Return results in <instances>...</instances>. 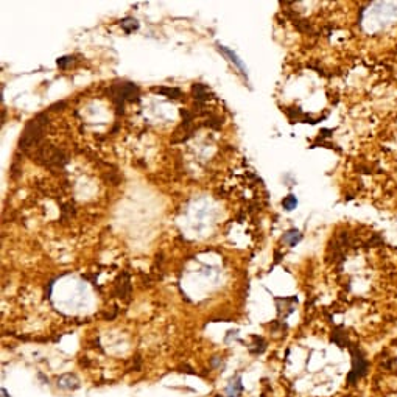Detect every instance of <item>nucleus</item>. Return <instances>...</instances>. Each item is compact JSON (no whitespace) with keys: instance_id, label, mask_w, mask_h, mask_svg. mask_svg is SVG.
Listing matches in <instances>:
<instances>
[{"instance_id":"1","label":"nucleus","mask_w":397,"mask_h":397,"mask_svg":"<svg viewBox=\"0 0 397 397\" xmlns=\"http://www.w3.org/2000/svg\"><path fill=\"white\" fill-rule=\"evenodd\" d=\"M47 123V117L46 114H39L36 119H33L28 125L25 126V131L21 137V148L26 149L33 145H36L39 140L42 139V134H44V126H46Z\"/></svg>"},{"instance_id":"2","label":"nucleus","mask_w":397,"mask_h":397,"mask_svg":"<svg viewBox=\"0 0 397 397\" xmlns=\"http://www.w3.org/2000/svg\"><path fill=\"white\" fill-rule=\"evenodd\" d=\"M114 97L112 100L116 103L117 114L123 112V106L125 101H134L139 97V87L134 83H123L119 87H114Z\"/></svg>"},{"instance_id":"3","label":"nucleus","mask_w":397,"mask_h":397,"mask_svg":"<svg viewBox=\"0 0 397 397\" xmlns=\"http://www.w3.org/2000/svg\"><path fill=\"white\" fill-rule=\"evenodd\" d=\"M58 388L59 390H63V391H75L79 388V380H78V377L75 374H64V375H61L58 378Z\"/></svg>"},{"instance_id":"4","label":"nucleus","mask_w":397,"mask_h":397,"mask_svg":"<svg viewBox=\"0 0 397 397\" xmlns=\"http://www.w3.org/2000/svg\"><path fill=\"white\" fill-rule=\"evenodd\" d=\"M217 47H218V51H220V53H223L224 56L229 58V61H231L232 64L237 66V69L240 70V74H242L243 76L248 78V75H246V67H245V64L242 63L240 59H238V56L235 55V53H234L231 49H227V47H224V46H220V44H217Z\"/></svg>"},{"instance_id":"5","label":"nucleus","mask_w":397,"mask_h":397,"mask_svg":"<svg viewBox=\"0 0 397 397\" xmlns=\"http://www.w3.org/2000/svg\"><path fill=\"white\" fill-rule=\"evenodd\" d=\"M243 393V383H242V377L240 375H235L231 383L227 385L226 388V396L227 397H240Z\"/></svg>"},{"instance_id":"6","label":"nucleus","mask_w":397,"mask_h":397,"mask_svg":"<svg viewBox=\"0 0 397 397\" xmlns=\"http://www.w3.org/2000/svg\"><path fill=\"white\" fill-rule=\"evenodd\" d=\"M192 94H193V97H195V100L198 101V103H204V101H207L209 99H210V91H209V87L207 86H204V84H193V87H192Z\"/></svg>"},{"instance_id":"7","label":"nucleus","mask_w":397,"mask_h":397,"mask_svg":"<svg viewBox=\"0 0 397 397\" xmlns=\"http://www.w3.org/2000/svg\"><path fill=\"white\" fill-rule=\"evenodd\" d=\"M153 91L157 94H164L169 97V99H179L182 95L181 89H176V87H154Z\"/></svg>"},{"instance_id":"8","label":"nucleus","mask_w":397,"mask_h":397,"mask_svg":"<svg viewBox=\"0 0 397 397\" xmlns=\"http://www.w3.org/2000/svg\"><path fill=\"white\" fill-rule=\"evenodd\" d=\"M122 28L125 30V33H132L134 30L139 28V22L134 19V17H125L123 21H120Z\"/></svg>"},{"instance_id":"9","label":"nucleus","mask_w":397,"mask_h":397,"mask_svg":"<svg viewBox=\"0 0 397 397\" xmlns=\"http://www.w3.org/2000/svg\"><path fill=\"white\" fill-rule=\"evenodd\" d=\"M301 234H299V231H290L287 232V235L284 237V242H288L290 246H295L299 240H301Z\"/></svg>"},{"instance_id":"10","label":"nucleus","mask_w":397,"mask_h":397,"mask_svg":"<svg viewBox=\"0 0 397 397\" xmlns=\"http://www.w3.org/2000/svg\"><path fill=\"white\" fill-rule=\"evenodd\" d=\"M282 204H284V207L287 210H293L296 207V204H298V201H296V198L293 195H288L284 201H282Z\"/></svg>"},{"instance_id":"11","label":"nucleus","mask_w":397,"mask_h":397,"mask_svg":"<svg viewBox=\"0 0 397 397\" xmlns=\"http://www.w3.org/2000/svg\"><path fill=\"white\" fill-rule=\"evenodd\" d=\"M72 61H74L72 56H63V58H59V59H58V67L66 69L70 63H72Z\"/></svg>"},{"instance_id":"12","label":"nucleus","mask_w":397,"mask_h":397,"mask_svg":"<svg viewBox=\"0 0 397 397\" xmlns=\"http://www.w3.org/2000/svg\"><path fill=\"white\" fill-rule=\"evenodd\" d=\"M255 341H257V344H254V346H259V343H262L263 340H262V338H259V337H255ZM263 347H265V346H262V347H257V349H249V350H251V354L257 355V354H262V352L265 350Z\"/></svg>"},{"instance_id":"13","label":"nucleus","mask_w":397,"mask_h":397,"mask_svg":"<svg viewBox=\"0 0 397 397\" xmlns=\"http://www.w3.org/2000/svg\"><path fill=\"white\" fill-rule=\"evenodd\" d=\"M2 397H11L10 393H8V391L5 390V388H2Z\"/></svg>"}]
</instances>
